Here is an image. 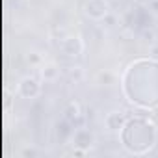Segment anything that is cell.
<instances>
[{
  "label": "cell",
  "mask_w": 158,
  "mask_h": 158,
  "mask_svg": "<svg viewBox=\"0 0 158 158\" xmlns=\"http://www.w3.org/2000/svg\"><path fill=\"white\" fill-rule=\"evenodd\" d=\"M151 56H154V58H158V45H154V47H151Z\"/></svg>",
  "instance_id": "13"
},
{
  "label": "cell",
  "mask_w": 158,
  "mask_h": 158,
  "mask_svg": "<svg viewBox=\"0 0 158 158\" xmlns=\"http://www.w3.org/2000/svg\"><path fill=\"white\" fill-rule=\"evenodd\" d=\"M28 63H32V65L41 63V56H39L37 52H30V54H28Z\"/></svg>",
  "instance_id": "11"
},
{
  "label": "cell",
  "mask_w": 158,
  "mask_h": 158,
  "mask_svg": "<svg viewBox=\"0 0 158 158\" xmlns=\"http://www.w3.org/2000/svg\"><path fill=\"white\" fill-rule=\"evenodd\" d=\"M58 73H60V69H58L54 63H48V65H45V67L41 69V76H43V80H45V82H52V80H56Z\"/></svg>",
  "instance_id": "8"
},
{
  "label": "cell",
  "mask_w": 158,
  "mask_h": 158,
  "mask_svg": "<svg viewBox=\"0 0 158 158\" xmlns=\"http://www.w3.org/2000/svg\"><path fill=\"white\" fill-rule=\"evenodd\" d=\"M121 145L130 154H145L158 141V127L149 119L147 114H136L127 119L119 132Z\"/></svg>",
  "instance_id": "1"
},
{
  "label": "cell",
  "mask_w": 158,
  "mask_h": 158,
  "mask_svg": "<svg viewBox=\"0 0 158 158\" xmlns=\"http://www.w3.org/2000/svg\"><path fill=\"white\" fill-rule=\"evenodd\" d=\"M136 2H138L139 6H151V4L156 2V0H136Z\"/></svg>",
  "instance_id": "12"
},
{
  "label": "cell",
  "mask_w": 158,
  "mask_h": 158,
  "mask_svg": "<svg viewBox=\"0 0 158 158\" xmlns=\"http://www.w3.org/2000/svg\"><path fill=\"white\" fill-rule=\"evenodd\" d=\"M71 139H73V145H74V147H80V149H84V151H88V149L93 145V141H95L93 134H91L88 128H74Z\"/></svg>",
  "instance_id": "5"
},
{
  "label": "cell",
  "mask_w": 158,
  "mask_h": 158,
  "mask_svg": "<svg viewBox=\"0 0 158 158\" xmlns=\"http://www.w3.org/2000/svg\"><path fill=\"white\" fill-rule=\"evenodd\" d=\"M97 78H99V84H102V86H112L114 80H115V76L112 73H108V71H101Z\"/></svg>",
  "instance_id": "9"
},
{
  "label": "cell",
  "mask_w": 158,
  "mask_h": 158,
  "mask_svg": "<svg viewBox=\"0 0 158 158\" xmlns=\"http://www.w3.org/2000/svg\"><path fill=\"white\" fill-rule=\"evenodd\" d=\"M17 95L23 99H37L41 95V82L35 76H24L21 78V82L17 84Z\"/></svg>",
  "instance_id": "2"
},
{
  "label": "cell",
  "mask_w": 158,
  "mask_h": 158,
  "mask_svg": "<svg viewBox=\"0 0 158 158\" xmlns=\"http://www.w3.org/2000/svg\"><path fill=\"white\" fill-rule=\"evenodd\" d=\"M63 119H67L74 128L82 123V110H80V104L78 102H69L67 108L63 110Z\"/></svg>",
  "instance_id": "7"
},
{
  "label": "cell",
  "mask_w": 158,
  "mask_h": 158,
  "mask_svg": "<svg viewBox=\"0 0 158 158\" xmlns=\"http://www.w3.org/2000/svg\"><path fill=\"white\" fill-rule=\"evenodd\" d=\"M23 154H24V156H34V154H35V151H32V149H24V151H23Z\"/></svg>",
  "instance_id": "14"
},
{
  "label": "cell",
  "mask_w": 158,
  "mask_h": 158,
  "mask_svg": "<svg viewBox=\"0 0 158 158\" xmlns=\"http://www.w3.org/2000/svg\"><path fill=\"white\" fill-rule=\"evenodd\" d=\"M69 76L74 78V82H80V80H82V67H71Z\"/></svg>",
  "instance_id": "10"
},
{
  "label": "cell",
  "mask_w": 158,
  "mask_h": 158,
  "mask_svg": "<svg viewBox=\"0 0 158 158\" xmlns=\"http://www.w3.org/2000/svg\"><path fill=\"white\" fill-rule=\"evenodd\" d=\"M84 13L93 21H102L110 13V6L106 0H86L84 2Z\"/></svg>",
  "instance_id": "4"
},
{
  "label": "cell",
  "mask_w": 158,
  "mask_h": 158,
  "mask_svg": "<svg viewBox=\"0 0 158 158\" xmlns=\"http://www.w3.org/2000/svg\"><path fill=\"white\" fill-rule=\"evenodd\" d=\"M127 115L123 114V112H110L106 117H104V125H106V128L110 130V132H121V128L125 127V123H127Z\"/></svg>",
  "instance_id": "6"
},
{
  "label": "cell",
  "mask_w": 158,
  "mask_h": 158,
  "mask_svg": "<svg viewBox=\"0 0 158 158\" xmlns=\"http://www.w3.org/2000/svg\"><path fill=\"white\" fill-rule=\"evenodd\" d=\"M58 48L61 50V54L69 58H80L84 54V41L78 35H67L61 41H58Z\"/></svg>",
  "instance_id": "3"
}]
</instances>
